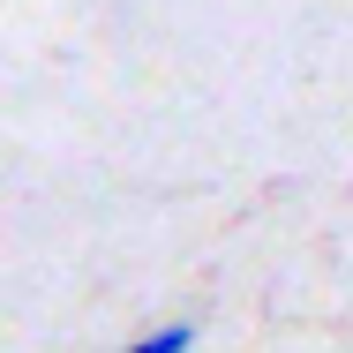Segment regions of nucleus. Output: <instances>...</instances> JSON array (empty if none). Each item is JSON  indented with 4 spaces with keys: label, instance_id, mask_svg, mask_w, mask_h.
Wrapping results in <instances>:
<instances>
[{
    "label": "nucleus",
    "instance_id": "f257e3e1",
    "mask_svg": "<svg viewBox=\"0 0 353 353\" xmlns=\"http://www.w3.org/2000/svg\"><path fill=\"white\" fill-rule=\"evenodd\" d=\"M188 346H196V331L188 323H165V331H143L128 353H188Z\"/></svg>",
    "mask_w": 353,
    "mask_h": 353
}]
</instances>
